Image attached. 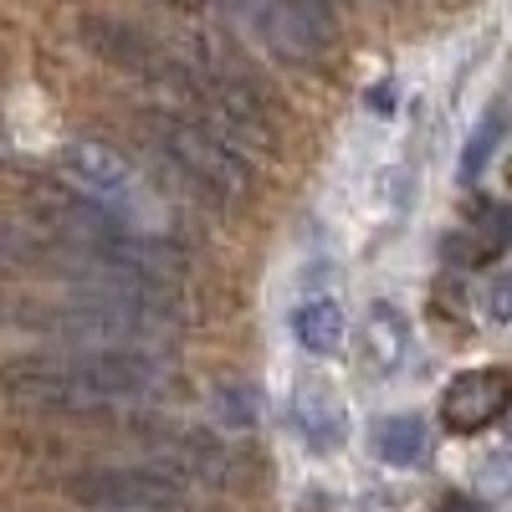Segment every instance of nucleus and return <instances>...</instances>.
<instances>
[{
	"label": "nucleus",
	"mask_w": 512,
	"mask_h": 512,
	"mask_svg": "<svg viewBox=\"0 0 512 512\" xmlns=\"http://www.w3.org/2000/svg\"><path fill=\"white\" fill-rule=\"evenodd\" d=\"M175 390V369L134 344H57L0 364V395L31 415L144 410Z\"/></svg>",
	"instance_id": "1"
},
{
	"label": "nucleus",
	"mask_w": 512,
	"mask_h": 512,
	"mask_svg": "<svg viewBox=\"0 0 512 512\" xmlns=\"http://www.w3.org/2000/svg\"><path fill=\"white\" fill-rule=\"evenodd\" d=\"M185 323L175 282H62V292H0V328L52 344L154 349Z\"/></svg>",
	"instance_id": "2"
},
{
	"label": "nucleus",
	"mask_w": 512,
	"mask_h": 512,
	"mask_svg": "<svg viewBox=\"0 0 512 512\" xmlns=\"http://www.w3.org/2000/svg\"><path fill=\"white\" fill-rule=\"evenodd\" d=\"M139 123H144V139L159 154V164L175 169L180 185L195 190L200 200L241 205L251 195V154L231 134H221L205 113L164 98V103H149L139 113Z\"/></svg>",
	"instance_id": "3"
},
{
	"label": "nucleus",
	"mask_w": 512,
	"mask_h": 512,
	"mask_svg": "<svg viewBox=\"0 0 512 512\" xmlns=\"http://www.w3.org/2000/svg\"><path fill=\"white\" fill-rule=\"evenodd\" d=\"M77 41L103 67L144 82V88H154L164 98H180L190 88V67H195L190 31H159L149 21L118 16V11H88L77 21Z\"/></svg>",
	"instance_id": "4"
},
{
	"label": "nucleus",
	"mask_w": 512,
	"mask_h": 512,
	"mask_svg": "<svg viewBox=\"0 0 512 512\" xmlns=\"http://www.w3.org/2000/svg\"><path fill=\"white\" fill-rule=\"evenodd\" d=\"M57 180H67L82 195H93L98 205H108L113 216H123L134 231L169 241L164 236V200H159V190L144 180V169H134L113 144H103V139H67L57 149Z\"/></svg>",
	"instance_id": "5"
},
{
	"label": "nucleus",
	"mask_w": 512,
	"mask_h": 512,
	"mask_svg": "<svg viewBox=\"0 0 512 512\" xmlns=\"http://www.w3.org/2000/svg\"><path fill=\"white\" fill-rule=\"evenodd\" d=\"M67 497L93 512H159V507H185L190 477H180L164 461H118V466H82L67 477Z\"/></svg>",
	"instance_id": "6"
},
{
	"label": "nucleus",
	"mask_w": 512,
	"mask_h": 512,
	"mask_svg": "<svg viewBox=\"0 0 512 512\" xmlns=\"http://www.w3.org/2000/svg\"><path fill=\"white\" fill-rule=\"evenodd\" d=\"M251 47H262L282 62H318L328 52V26L308 21L292 0H210Z\"/></svg>",
	"instance_id": "7"
},
{
	"label": "nucleus",
	"mask_w": 512,
	"mask_h": 512,
	"mask_svg": "<svg viewBox=\"0 0 512 512\" xmlns=\"http://www.w3.org/2000/svg\"><path fill=\"white\" fill-rule=\"evenodd\" d=\"M507 405H512L507 369H466L441 390V425L456 436H477L507 415Z\"/></svg>",
	"instance_id": "8"
},
{
	"label": "nucleus",
	"mask_w": 512,
	"mask_h": 512,
	"mask_svg": "<svg viewBox=\"0 0 512 512\" xmlns=\"http://www.w3.org/2000/svg\"><path fill=\"white\" fill-rule=\"evenodd\" d=\"M292 338L308 354H338V344H344V313H338V303L318 297V303L292 308Z\"/></svg>",
	"instance_id": "9"
},
{
	"label": "nucleus",
	"mask_w": 512,
	"mask_h": 512,
	"mask_svg": "<svg viewBox=\"0 0 512 512\" xmlns=\"http://www.w3.org/2000/svg\"><path fill=\"white\" fill-rule=\"evenodd\" d=\"M502 134H507V108H502V103H492V108H487V113L477 118L472 139L461 144V180H477L482 169L492 164V154H497Z\"/></svg>",
	"instance_id": "10"
},
{
	"label": "nucleus",
	"mask_w": 512,
	"mask_h": 512,
	"mask_svg": "<svg viewBox=\"0 0 512 512\" xmlns=\"http://www.w3.org/2000/svg\"><path fill=\"white\" fill-rule=\"evenodd\" d=\"M374 451H379L384 461H395V466L415 461V456L425 451V425H420V415H390V420H379V425H374Z\"/></svg>",
	"instance_id": "11"
},
{
	"label": "nucleus",
	"mask_w": 512,
	"mask_h": 512,
	"mask_svg": "<svg viewBox=\"0 0 512 512\" xmlns=\"http://www.w3.org/2000/svg\"><path fill=\"white\" fill-rule=\"evenodd\" d=\"M472 241H477L472 256H492V251H502V246L512 241V210H507V205H482V210H477V221H472Z\"/></svg>",
	"instance_id": "12"
},
{
	"label": "nucleus",
	"mask_w": 512,
	"mask_h": 512,
	"mask_svg": "<svg viewBox=\"0 0 512 512\" xmlns=\"http://www.w3.org/2000/svg\"><path fill=\"white\" fill-rule=\"evenodd\" d=\"M216 420H226V425H251L256 420V395L246 390V384H226V390H216Z\"/></svg>",
	"instance_id": "13"
},
{
	"label": "nucleus",
	"mask_w": 512,
	"mask_h": 512,
	"mask_svg": "<svg viewBox=\"0 0 512 512\" xmlns=\"http://www.w3.org/2000/svg\"><path fill=\"white\" fill-rule=\"evenodd\" d=\"M487 318L512 323V272H502V277L487 287Z\"/></svg>",
	"instance_id": "14"
},
{
	"label": "nucleus",
	"mask_w": 512,
	"mask_h": 512,
	"mask_svg": "<svg viewBox=\"0 0 512 512\" xmlns=\"http://www.w3.org/2000/svg\"><path fill=\"white\" fill-rule=\"evenodd\" d=\"M0 159H16V139H11V123L0 118Z\"/></svg>",
	"instance_id": "15"
},
{
	"label": "nucleus",
	"mask_w": 512,
	"mask_h": 512,
	"mask_svg": "<svg viewBox=\"0 0 512 512\" xmlns=\"http://www.w3.org/2000/svg\"><path fill=\"white\" fill-rule=\"evenodd\" d=\"M159 6H175V11L195 16V11H205V6H210V0H159Z\"/></svg>",
	"instance_id": "16"
},
{
	"label": "nucleus",
	"mask_w": 512,
	"mask_h": 512,
	"mask_svg": "<svg viewBox=\"0 0 512 512\" xmlns=\"http://www.w3.org/2000/svg\"><path fill=\"white\" fill-rule=\"evenodd\" d=\"M436 512H477V507H472V502H461V497H446Z\"/></svg>",
	"instance_id": "17"
},
{
	"label": "nucleus",
	"mask_w": 512,
	"mask_h": 512,
	"mask_svg": "<svg viewBox=\"0 0 512 512\" xmlns=\"http://www.w3.org/2000/svg\"><path fill=\"white\" fill-rule=\"evenodd\" d=\"M159 512H180V507H159Z\"/></svg>",
	"instance_id": "18"
},
{
	"label": "nucleus",
	"mask_w": 512,
	"mask_h": 512,
	"mask_svg": "<svg viewBox=\"0 0 512 512\" xmlns=\"http://www.w3.org/2000/svg\"><path fill=\"white\" fill-rule=\"evenodd\" d=\"M333 6H338V0H333Z\"/></svg>",
	"instance_id": "19"
}]
</instances>
